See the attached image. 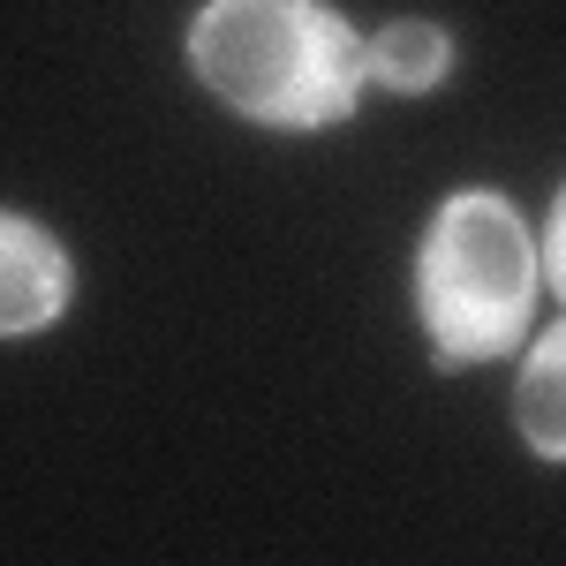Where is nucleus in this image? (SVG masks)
<instances>
[{"instance_id":"1","label":"nucleus","mask_w":566,"mask_h":566,"mask_svg":"<svg viewBox=\"0 0 566 566\" xmlns=\"http://www.w3.org/2000/svg\"><path fill=\"white\" fill-rule=\"evenodd\" d=\"M189 76L272 136L340 129L370 91L363 31L333 0H205L189 15Z\"/></svg>"},{"instance_id":"2","label":"nucleus","mask_w":566,"mask_h":566,"mask_svg":"<svg viewBox=\"0 0 566 566\" xmlns=\"http://www.w3.org/2000/svg\"><path fill=\"white\" fill-rule=\"evenodd\" d=\"M416 325L431 340L438 370H476L499 355H522L544 295V258L522 205L506 189H453L416 234L408 264Z\"/></svg>"},{"instance_id":"3","label":"nucleus","mask_w":566,"mask_h":566,"mask_svg":"<svg viewBox=\"0 0 566 566\" xmlns=\"http://www.w3.org/2000/svg\"><path fill=\"white\" fill-rule=\"evenodd\" d=\"M76 303V258L69 242L31 212L0 205V340L53 333Z\"/></svg>"},{"instance_id":"4","label":"nucleus","mask_w":566,"mask_h":566,"mask_svg":"<svg viewBox=\"0 0 566 566\" xmlns=\"http://www.w3.org/2000/svg\"><path fill=\"white\" fill-rule=\"evenodd\" d=\"M514 431L536 461L566 469V317L522 340V370H514Z\"/></svg>"},{"instance_id":"5","label":"nucleus","mask_w":566,"mask_h":566,"mask_svg":"<svg viewBox=\"0 0 566 566\" xmlns=\"http://www.w3.org/2000/svg\"><path fill=\"white\" fill-rule=\"evenodd\" d=\"M363 69L378 91H400V98H423L453 76V31L431 23V15H392L378 31H363Z\"/></svg>"},{"instance_id":"6","label":"nucleus","mask_w":566,"mask_h":566,"mask_svg":"<svg viewBox=\"0 0 566 566\" xmlns=\"http://www.w3.org/2000/svg\"><path fill=\"white\" fill-rule=\"evenodd\" d=\"M536 258H544V287L566 310V181H559V197H552V212H544V227H536Z\"/></svg>"}]
</instances>
